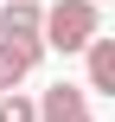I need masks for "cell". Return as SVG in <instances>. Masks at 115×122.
Here are the masks:
<instances>
[{
    "mask_svg": "<svg viewBox=\"0 0 115 122\" xmlns=\"http://www.w3.org/2000/svg\"><path fill=\"white\" fill-rule=\"evenodd\" d=\"M102 39V13L90 0H51L45 6V51H90Z\"/></svg>",
    "mask_w": 115,
    "mask_h": 122,
    "instance_id": "obj_1",
    "label": "cell"
},
{
    "mask_svg": "<svg viewBox=\"0 0 115 122\" xmlns=\"http://www.w3.org/2000/svg\"><path fill=\"white\" fill-rule=\"evenodd\" d=\"M0 39L6 45H45V6L38 0H6L0 6Z\"/></svg>",
    "mask_w": 115,
    "mask_h": 122,
    "instance_id": "obj_2",
    "label": "cell"
},
{
    "mask_svg": "<svg viewBox=\"0 0 115 122\" xmlns=\"http://www.w3.org/2000/svg\"><path fill=\"white\" fill-rule=\"evenodd\" d=\"M38 122H96L90 116V90H77V84L38 90Z\"/></svg>",
    "mask_w": 115,
    "mask_h": 122,
    "instance_id": "obj_3",
    "label": "cell"
},
{
    "mask_svg": "<svg viewBox=\"0 0 115 122\" xmlns=\"http://www.w3.org/2000/svg\"><path fill=\"white\" fill-rule=\"evenodd\" d=\"M38 58H45V45H6V39H0V97H13V90L38 71Z\"/></svg>",
    "mask_w": 115,
    "mask_h": 122,
    "instance_id": "obj_4",
    "label": "cell"
},
{
    "mask_svg": "<svg viewBox=\"0 0 115 122\" xmlns=\"http://www.w3.org/2000/svg\"><path fill=\"white\" fill-rule=\"evenodd\" d=\"M83 71H90V90L96 97H115V39H96L83 51Z\"/></svg>",
    "mask_w": 115,
    "mask_h": 122,
    "instance_id": "obj_5",
    "label": "cell"
},
{
    "mask_svg": "<svg viewBox=\"0 0 115 122\" xmlns=\"http://www.w3.org/2000/svg\"><path fill=\"white\" fill-rule=\"evenodd\" d=\"M0 122H38V97H26V90L0 97Z\"/></svg>",
    "mask_w": 115,
    "mask_h": 122,
    "instance_id": "obj_6",
    "label": "cell"
},
{
    "mask_svg": "<svg viewBox=\"0 0 115 122\" xmlns=\"http://www.w3.org/2000/svg\"><path fill=\"white\" fill-rule=\"evenodd\" d=\"M90 6H102V0H90Z\"/></svg>",
    "mask_w": 115,
    "mask_h": 122,
    "instance_id": "obj_7",
    "label": "cell"
},
{
    "mask_svg": "<svg viewBox=\"0 0 115 122\" xmlns=\"http://www.w3.org/2000/svg\"><path fill=\"white\" fill-rule=\"evenodd\" d=\"M0 6H6V0H0Z\"/></svg>",
    "mask_w": 115,
    "mask_h": 122,
    "instance_id": "obj_8",
    "label": "cell"
}]
</instances>
